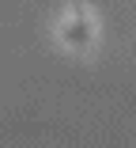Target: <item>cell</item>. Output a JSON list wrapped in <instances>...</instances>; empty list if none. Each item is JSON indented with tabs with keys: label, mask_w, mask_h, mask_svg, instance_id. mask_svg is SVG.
Returning a JSON list of instances; mask_svg holds the SVG:
<instances>
[{
	"label": "cell",
	"mask_w": 136,
	"mask_h": 148,
	"mask_svg": "<svg viewBox=\"0 0 136 148\" xmlns=\"http://www.w3.org/2000/svg\"><path fill=\"white\" fill-rule=\"evenodd\" d=\"M61 38L72 46V49H87L95 42V27H91V15L83 8H72V15L61 23Z\"/></svg>",
	"instance_id": "obj_1"
}]
</instances>
